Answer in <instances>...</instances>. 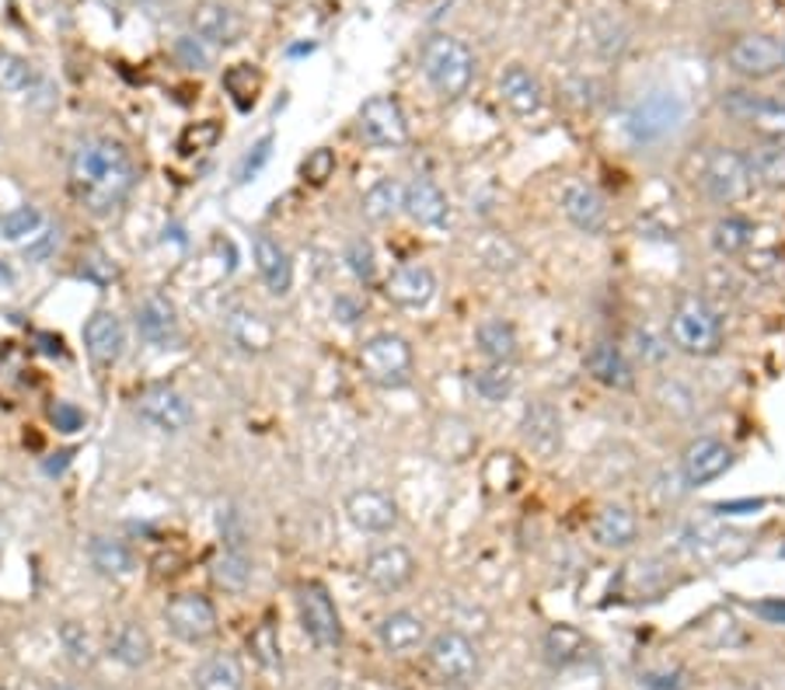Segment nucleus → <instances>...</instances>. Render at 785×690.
Here are the masks:
<instances>
[{
    "label": "nucleus",
    "instance_id": "f257e3e1",
    "mask_svg": "<svg viewBox=\"0 0 785 690\" xmlns=\"http://www.w3.org/2000/svg\"><path fill=\"white\" fill-rule=\"evenodd\" d=\"M137 165L126 147L112 140H85L70 154V189L95 217H109L134 193Z\"/></svg>",
    "mask_w": 785,
    "mask_h": 690
},
{
    "label": "nucleus",
    "instance_id": "f03ea898",
    "mask_svg": "<svg viewBox=\"0 0 785 690\" xmlns=\"http://www.w3.org/2000/svg\"><path fill=\"white\" fill-rule=\"evenodd\" d=\"M419 63H423V73L430 88L443 98V101H458L461 95H468L471 81H475L479 60L471 46L458 36L436 32L423 42L419 49Z\"/></svg>",
    "mask_w": 785,
    "mask_h": 690
},
{
    "label": "nucleus",
    "instance_id": "7ed1b4c3",
    "mask_svg": "<svg viewBox=\"0 0 785 690\" xmlns=\"http://www.w3.org/2000/svg\"><path fill=\"white\" fill-rule=\"evenodd\" d=\"M670 342H674V349H680L685 356H695V359L716 356L723 349L719 310L701 294H695V289H685L670 310Z\"/></svg>",
    "mask_w": 785,
    "mask_h": 690
},
{
    "label": "nucleus",
    "instance_id": "20e7f679",
    "mask_svg": "<svg viewBox=\"0 0 785 690\" xmlns=\"http://www.w3.org/2000/svg\"><path fill=\"white\" fill-rule=\"evenodd\" d=\"M685 101L674 91H649L625 112V137L632 147H657L685 126Z\"/></svg>",
    "mask_w": 785,
    "mask_h": 690
},
{
    "label": "nucleus",
    "instance_id": "39448f33",
    "mask_svg": "<svg viewBox=\"0 0 785 690\" xmlns=\"http://www.w3.org/2000/svg\"><path fill=\"white\" fill-rule=\"evenodd\" d=\"M719 105H723V112L737 126H744L754 140L785 144V98L754 91V88H726Z\"/></svg>",
    "mask_w": 785,
    "mask_h": 690
},
{
    "label": "nucleus",
    "instance_id": "423d86ee",
    "mask_svg": "<svg viewBox=\"0 0 785 690\" xmlns=\"http://www.w3.org/2000/svg\"><path fill=\"white\" fill-rule=\"evenodd\" d=\"M360 369L363 377L374 387L384 391H399L412 384V369H415V353L409 338L395 335V332H377L363 342L360 349Z\"/></svg>",
    "mask_w": 785,
    "mask_h": 690
},
{
    "label": "nucleus",
    "instance_id": "0eeeda50",
    "mask_svg": "<svg viewBox=\"0 0 785 690\" xmlns=\"http://www.w3.org/2000/svg\"><path fill=\"white\" fill-rule=\"evenodd\" d=\"M698 181H701V193L709 196L716 206H733L750 196V175L744 165V154L733 150V147H709L701 157V168H698Z\"/></svg>",
    "mask_w": 785,
    "mask_h": 690
},
{
    "label": "nucleus",
    "instance_id": "6e6552de",
    "mask_svg": "<svg viewBox=\"0 0 785 690\" xmlns=\"http://www.w3.org/2000/svg\"><path fill=\"white\" fill-rule=\"evenodd\" d=\"M726 67L740 81H768L778 70H785L782 60V39L772 32H740L726 46Z\"/></svg>",
    "mask_w": 785,
    "mask_h": 690
},
{
    "label": "nucleus",
    "instance_id": "1a4fd4ad",
    "mask_svg": "<svg viewBox=\"0 0 785 690\" xmlns=\"http://www.w3.org/2000/svg\"><path fill=\"white\" fill-rule=\"evenodd\" d=\"M426 662H430V670L440 683H454V687L471 683L482 670L475 642H471L468 634H461L458 628L433 634L430 645H426Z\"/></svg>",
    "mask_w": 785,
    "mask_h": 690
},
{
    "label": "nucleus",
    "instance_id": "9d476101",
    "mask_svg": "<svg viewBox=\"0 0 785 690\" xmlns=\"http://www.w3.org/2000/svg\"><path fill=\"white\" fill-rule=\"evenodd\" d=\"M297 618L314 649L332 652L343 645V618H338V610L322 582H301L297 586Z\"/></svg>",
    "mask_w": 785,
    "mask_h": 690
},
{
    "label": "nucleus",
    "instance_id": "9b49d317",
    "mask_svg": "<svg viewBox=\"0 0 785 690\" xmlns=\"http://www.w3.org/2000/svg\"><path fill=\"white\" fill-rule=\"evenodd\" d=\"M356 132L366 147L377 150H399L409 144V119L402 112L399 98L391 95H374L360 105L356 116Z\"/></svg>",
    "mask_w": 785,
    "mask_h": 690
},
{
    "label": "nucleus",
    "instance_id": "f8f14e48",
    "mask_svg": "<svg viewBox=\"0 0 785 690\" xmlns=\"http://www.w3.org/2000/svg\"><path fill=\"white\" fill-rule=\"evenodd\" d=\"M165 628L186 645H203L217 634V607L203 593H175L165 603Z\"/></svg>",
    "mask_w": 785,
    "mask_h": 690
},
{
    "label": "nucleus",
    "instance_id": "ddd939ff",
    "mask_svg": "<svg viewBox=\"0 0 785 690\" xmlns=\"http://www.w3.org/2000/svg\"><path fill=\"white\" fill-rule=\"evenodd\" d=\"M729 467H733V450L716 436H698L685 446L677 471H680L685 489H705V485L719 482Z\"/></svg>",
    "mask_w": 785,
    "mask_h": 690
},
{
    "label": "nucleus",
    "instance_id": "4468645a",
    "mask_svg": "<svg viewBox=\"0 0 785 690\" xmlns=\"http://www.w3.org/2000/svg\"><path fill=\"white\" fill-rule=\"evenodd\" d=\"M137 415L147 422V426L161 430V433H181L193 426V405L189 397L168 387V384H154L147 391H140L137 397Z\"/></svg>",
    "mask_w": 785,
    "mask_h": 690
},
{
    "label": "nucleus",
    "instance_id": "2eb2a0df",
    "mask_svg": "<svg viewBox=\"0 0 785 690\" xmlns=\"http://www.w3.org/2000/svg\"><path fill=\"white\" fill-rule=\"evenodd\" d=\"M520 436H523V446H528L534 457L552 461L559 450H562V440H566L559 408L548 402V397H534V402L523 408Z\"/></svg>",
    "mask_w": 785,
    "mask_h": 690
},
{
    "label": "nucleus",
    "instance_id": "dca6fc26",
    "mask_svg": "<svg viewBox=\"0 0 785 690\" xmlns=\"http://www.w3.org/2000/svg\"><path fill=\"white\" fill-rule=\"evenodd\" d=\"M415 554L405 548V544H381L366 554L363 562V575L371 582L374 590L381 593H399L405 590L409 582L415 579Z\"/></svg>",
    "mask_w": 785,
    "mask_h": 690
},
{
    "label": "nucleus",
    "instance_id": "f3484780",
    "mask_svg": "<svg viewBox=\"0 0 785 690\" xmlns=\"http://www.w3.org/2000/svg\"><path fill=\"white\" fill-rule=\"evenodd\" d=\"M346 520L363 534H391L399 526V502L381 489H356L346 495Z\"/></svg>",
    "mask_w": 785,
    "mask_h": 690
},
{
    "label": "nucleus",
    "instance_id": "a211bd4d",
    "mask_svg": "<svg viewBox=\"0 0 785 690\" xmlns=\"http://www.w3.org/2000/svg\"><path fill=\"white\" fill-rule=\"evenodd\" d=\"M384 294L391 304H399V307H426L436 294V276L430 265L423 262H402L395 265V269L387 273L384 279Z\"/></svg>",
    "mask_w": 785,
    "mask_h": 690
},
{
    "label": "nucleus",
    "instance_id": "6ab92c4d",
    "mask_svg": "<svg viewBox=\"0 0 785 690\" xmlns=\"http://www.w3.org/2000/svg\"><path fill=\"white\" fill-rule=\"evenodd\" d=\"M559 206H562V217L583 234H600L608 227V199L600 196L590 181H569L562 196H559Z\"/></svg>",
    "mask_w": 785,
    "mask_h": 690
},
{
    "label": "nucleus",
    "instance_id": "aec40b11",
    "mask_svg": "<svg viewBox=\"0 0 785 690\" xmlns=\"http://www.w3.org/2000/svg\"><path fill=\"white\" fill-rule=\"evenodd\" d=\"M495 91H500V101L517 119H531L544 109V88L538 81V73L531 67H523V63H510L500 73V85H495Z\"/></svg>",
    "mask_w": 785,
    "mask_h": 690
},
{
    "label": "nucleus",
    "instance_id": "412c9836",
    "mask_svg": "<svg viewBox=\"0 0 785 690\" xmlns=\"http://www.w3.org/2000/svg\"><path fill=\"white\" fill-rule=\"evenodd\" d=\"M402 214H409L419 227H448L451 224V203L433 178H412L402 193Z\"/></svg>",
    "mask_w": 785,
    "mask_h": 690
},
{
    "label": "nucleus",
    "instance_id": "4be33fe9",
    "mask_svg": "<svg viewBox=\"0 0 785 690\" xmlns=\"http://www.w3.org/2000/svg\"><path fill=\"white\" fill-rule=\"evenodd\" d=\"M587 374L608 391H632L636 387V366L625 356L621 345L600 338L587 349Z\"/></svg>",
    "mask_w": 785,
    "mask_h": 690
},
{
    "label": "nucleus",
    "instance_id": "5701e85b",
    "mask_svg": "<svg viewBox=\"0 0 785 690\" xmlns=\"http://www.w3.org/2000/svg\"><path fill=\"white\" fill-rule=\"evenodd\" d=\"M639 538V516L621 506V502H608L590 516V541L605 551H625L632 548Z\"/></svg>",
    "mask_w": 785,
    "mask_h": 690
},
{
    "label": "nucleus",
    "instance_id": "b1692460",
    "mask_svg": "<svg viewBox=\"0 0 785 690\" xmlns=\"http://www.w3.org/2000/svg\"><path fill=\"white\" fill-rule=\"evenodd\" d=\"M189 29L196 39L209 46H230L242 36V18L227 4H220V0H196L189 8Z\"/></svg>",
    "mask_w": 785,
    "mask_h": 690
},
{
    "label": "nucleus",
    "instance_id": "393cba45",
    "mask_svg": "<svg viewBox=\"0 0 785 690\" xmlns=\"http://www.w3.org/2000/svg\"><path fill=\"white\" fill-rule=\"evenodd\" d=\"M377 642L387 655H412L426 645V621L415 610H391L377 624Z\"/></svg>",
    "mask_w": 785,
    "mask_h": 690
},
{
    "label": "nucleus",
    "instance_id": "a878e982",
    "mask_svg": "<svg viewBox=\"0 0 785 690\" xmlns=\"http://www.w3.org/2000/svg\"><path fill=\"white\" fill-rule=\"evenodd\" d=\"M224 328H227V338L238 345L242 353H269L276 342L273 322L252 307H230L224 317Z\"/></svg>",
    "mask_w": 785,
    "mask_h": 690
},
{
    "label": "nucleus",
    "instance_id": "bb28decb",
    "mask_svg": "<svg viewBox=\"0 0 785 690\" xmlns=\"http://www.w3.org/2000/svg\"><path fill=\"white\" fill-rule=\"evenodd\" d=\"M255 269L273 297H286L294 286V262L269 234H255Z\"/></svg>",
    "mask_w": 785,
    "mask_h": 690
},
{
    "label": "nucleus",
    "instance_id": "cd10ccee",
    "mask_svg": "<svg viewBox=\"0 0 785 690\" xmlns=\"http://www.w3.org/2000/svg\"><path fill=\"white\" fill-rule=\"evenodd\" d=\"M126 328L112 310H95L85 325V349L98 366H112L122 356Z\"/></svg>",
    "mask_w": 785,
    "mask_h": 690
},
{
    "label": "nucleus",
    "instance_id": "c85d7f7f",
    "mask_svg": "<svg viewBox=\"0 0 785 690\" xmlns=\"http://www.w3.org/2000/svg\"><path fill=\"white\" fill-rule=\"evenodd\" d=\"M105 652H109L119 667L126 670H140L147 667V662L154 659V642H150V634L144 624L137 621H122L112 634H109V645H105Z\"/></svg>",
    "mask_w": 785,
    "mask_h": 690
},
{
    "label": "nucleus",
    "instance_id": "c756f323",
    "mask_svg": "<svg viewBox=\"0 0 785 690\" xmlns=\"http://www.w3.org/2000/svg\"><path fill=\"white\" fill-rule=\"evenodd\" d=\"M744 154V165L750 175V185L757 189H785V144H762L757 140L750 150Z\"/></svg>",
    "mask_w": 785,
    "mask_h": 690
},
{
    "label": "nucleus",
    "instance_id": "7c9ffc66",
    "mask_svg": "<svg viewBox=\"0 0 785 690\" xmlns=\"http://www.w3.org/2000/svg\"><path fill=\"white\" fill-rule=\"evenodd\" d=\"M475 345L489 363H510L513 366V359L520 353L517 328L510 322H503V317H482L479 328H475Z\"/></svg>",
    "mask_w": 785,
    "mask_h": 690
},
{
    "label": "nucleus",
    "instance_id": "2f4dec72",
    "mask_svg": "<svg viewBox=\"0 0 785 690\" xmlns=\"http://www.w3.org/2000/svg\"><path fill=\"white\" fill-rule=\"evenodd\" d=\"M193 687L196 690H245V670L230 652H214L193 670Z\"/></svg>",
    "mask_w": 785,
    "mask_h": 690
},
{
    "label": "nucleus",
    "instance_id": "473e14b6",
    "mask_svg": "<svg viewBox=\"0 0 785 690\" xmlns=\"http://www.w3.org/2000/svg\"><path fill=\"white\" fill-rule=\"evenodd\" d=\"M137 332L150 345H171L178 338V317L165 297H147L137 307Z\"/></svg>",
    "mask_w": 785,
    "mask_h": 690
},
{
    "label": "nucleus",
    "instance_id": "72a5a7b5",
    "mask_svg": "<svg viewBox=\"0 0 785 690\" xmlns=\"http://www.w3.org/2000/svg\"><path fill=\"white\" fill-rule=\"evenodd\" d=\"M587 649H590L587 634L572 624H552L541 639V652L552 667H572V662H580L587 655Z\"/></svg>",
    "mask_w": 785,
    "mask_h": 690
},
{
    "label": "nucleus",
    "instance_id": "f704fd0d",
    "mask_svg": "<svg viewBox=\"0 0 785 690\" xmlns=\"http://www.w3.org/2000/svg\"><path fill=\"white\" fill-rule=\"evenodd\" d=\"M402 193H405V185H402L399 178H381V181H374L371 189L363 193L360 214L371 220V224L395 220V217L402 214Z\"/></svg>",
    "mask_w": 785,
    "mask_h": 690
},
{
    "label": "nucleus",
    "instance_id": "c9c22d12",
    "mask_svg": "<svg viewBox=\"0 0 785 690\" xmlns=\"http://www.w3.org/2000/svg\"><path fill=\"white\" fill-rule=\"evenodd\" d=\"M209 575H214V582H217L220 590H227V593L248 590V582H252V559H248V551L238 548V544H224V551L217 554L214 562H209Z\"/></svg>",
    "mask_w": 785,
    "mask_h": 690
},
{
    "label": "nucleus",
    "instance_id": "e433bc0d",
    "mask_svg": "<svg viewBox=\"0 0 785 690\" xmlns=\"http://www.w3.org/2000/svg\"><path fill=\"white\" fill-rule=\"evenodd\" d=\"M88 559H91L95 572L105 575V579H122V575H129L137 569L134 551H129V544L119 541V538H91Z\"/></svg>",
    "mask_w": 785,
    "mask_h": 690
},
{
    "label": "nucleus",
    "instance_id": "4c0bfd02",
    "mask_svg": "<svg viewBox=\"0 0 785 690\" xmlns=\"http://www.w3.org/2000/svg\"><path fill=\"white\" fill-rule=\"evenodd\" d=\"M754 245V224L747 217L737 214H726L713 224V248L726 258L733 255H744Z\"/></svg>",
    "mask_w": 785,
    "mask_h": 690
},
{
    "label": "nucleus",
    "instance_id": "58836bf2",
    "mask_svg": "<svg viewBox=\"0 0 785 690\" xmlns=\"http://www.w3.org/2000/svg\"><path fill=\"white\" fill-rule=\"evenodd\" d=\"M471 387L485 405H500L513 394V369L510 363H485L482 369L471 374Z\"/></svg>",
    "mask_w": 785,
    "mask_h": 690
},
{
    "label": "nucleus",
    "instance_id": "ea45409f",
    "mask_svg": "<svg viewBox=\"0 0 785 690\" xmlns=\"http://www.w3.org/2000/svg\"><path fill=\"white\" fill-rule=\"evenodd\" d=\"M57 639H60L63 655L73 662L77 670H91V667H95L98 645H95L91 631H88L81 621H63V624H60V631H57Z\"/></svg>",
    "mask_w": 785,
    "mask_h": 690
},
{
    "label": "nucleus",
    "instance_id": "a19ab883",
    "mask_svg": "<svg viewBox=\"0 0 785 690\" xmlns=\"http://www.w3.org/2000/svg\"><path fill=\"white\" fill-rule=\"evenodd\" d=\"M224 137V126L217 119H203V122H193L178 132V154L181 157H196V154H206V150H214Z\"/></svg>",
    "mask_w": 785,
    "mask_h": 690
},
{
    "label": "nucleus",
    "instance_id": "79ce46f5",
    "mask_svg": "<svg viewBox=\"0 0 785 690\" xmlns=\"http://www.w3.org/2000/svg\"><path fill=\"white\" fill-rule=\"evenodd\" d=\"M224 88H227V95L234 98L238 109H252L255 98H258V88H262V77L252 63H234L224 73Z\"/></svg>",
    "mask_w": 785,
    "mask_h": 690
},
{
    "label": "nucleus",
    "instance_id": "37998d69",
    "mask_svg": "<svg viewBox=\"0 0 785 690\" xmlns=\"http://www.w3.org/2000/svg\"><path fill=\"white\" fill-rule=\"evenodd\" d=\"M42 227V214L36 206H14L0 217V237L4 241H32Z\"/></svg>",
    "mask_w": 785,
    "mask_h": 690
},
{
    "label": "nucleus",
    "instance_id": "c03bdc74",
    "mask_svg": "<svg viewBox=\"0 0 785 690\" xmlns=\"http://www.w3.org/2000/svg\"><path fill=\"white\" fill-rule=\"evenodd\" d=\"M32 81H36V70L29 60L11 57V52H0V88L24 91V88H32Z\"/></svg>",
    "mask_w": 785,
    "mask_h": 690
},
{
    "label": "nucleus",
    "instance_id": "a18cd8bd",
    "mask_svg": "<svg viewBox=\"0 0 785 690\" xmlns=\"http://www.w3.org/2000/svg\"><path fill=\"white\" fill-rule=\"evenodd\" d=\"M479 258H482V265H489V269L503 273V269H513V265L520 262V252L507 241V237H485L482 248H479Z\"/></svg>",
    "mask_w": 785,
    "mask_h": 690
},
{
    "label": "nucleus",
    "instance_id": "49530a36",
    "mask_svg": "<svg viewBox=\"0 0 785 690\" xmlns=\"http://www.w3.org/2000/svg\"><path fill=\"white\" fill-rule=\"evenodd\" d=\"M657 402L670 412V415H691L695 412V394L680 384V381H660L657 384Z\"/></svg>",
    "mask_w": 785,
    "mask_h": 690
},
{
    "label": "nucleus",
    "instance_id": "de8ad7c7",
    "mask_svg": "<svg viewBox=\"0 0 785 690\" xmlns=\"http://www.w3.org/2000/svg\"><path fill=\"white\" fill-rule=\"evenodd\" d=\"M593 42H597V49L605 52V57H618V52L625 49V42H628V32L621 29V21L618 18H597L593 21Z\"/></svg>",
    "mask_w": 785,
    "mask_h": 690
},
{
    "label": "nucleus",
    "instance_id": "09e8293b",
    "mask_svg": "<svg viewBox=\"0 0 785 690\" xmlns=\"http://www.w3.org/2000/svg\"><path fill=\"white\" fill-rule=\"evenodd\" d=\"M346 265H350V273L360 279V283H371L377 276V258H374V248L363 241H350L346 248Z\"/></svg>",
    "mask_w": 785,
    "mask_h": 690
},
{
    "label": "nucleus",
    "instance_id": "8fccbe9b",
    "mask_svg": "<svg viewBox=\"0 0 785 690\" xmlns=\"http://www.w3.org/2000/svg\"><path fill=\"white\" fill-rule=\"evenodd\" d=\"M301 175H304V181H311V185H325L332 175H335V154L332 150H311L307 154V161L301 165Z\"/></svg>",
    "mask_w": 785,
    "mask_h": 690
},
{
    "label": "nucleus",
    "instance_id": "3c124183",
    "mask_svg": "<svg viewBox=\"0 0 785 690\" xmlns=\"http://www.w3.org/2000/svg\"><path fill=\"white\" fill-rule=\"evenodd\" d=\"M49 422H52V426H57L60 433L70 436V433H81V430H85L88 415L77 408V405H70V402H57V405L49 408Z\"/></svg>",
    "mask_w": 785,
    "mask_h": 690
},
{
    "label": "nucleus",
    "instance_id": "603ef678",
    "mask_svg": "<svg viewBox=\"0 0 785 690\" xmlns=\"http://www.w3.org/2000/svg\"><path fill=\"white\" fill-rule=\"evenodd\" d=\"M175 57L186 63L189 70H206L209 67V52H206L203 39H196V36H181L175 42Z\"/></svg>",
    "mask_w": 785,
    "mask_h": 690
},
{
    "label": "nucleus",
    "instance_id": "864d4df0",
    "mask_svg": "<svg viewBox=\"0 0 785 690\" xmlns=\"http://www.w3.org/2000/svg\"><path fill=\"white\" fill-rule=\"evenodd\" d=\"M269 157H273V137H262L255 147H252V154L245 157V161H242V171H238V178L242 181H252L262 168H266V161H269Z\"/></svg>",
    "mask_w": 785,
    "mask_h": 690
},
{
    "label": "nucleus",
    "instance_id": "5fc2aeb1",
    "mask_svg": "<svg viewBox=\"0 0 785 690\" xmlns=\"http://www.w3.org/2000/svg\"><path fill=\"white\" fill-rule=\"evenodd\" d=\"M636 353H639L646 363H660V359L670 353V345H667V338H660V335L636 332Z\"/></svg>",
    "mask_w": 785,
    "mask_h": 690
},
{
    "label": "nucleus",
    "instance_id": "6e6d98bb",
    "mask_svg": "<svg viewBox=\"0 0 785 690\" xmlns=\"http://www.w3.org/2000/svg\"><path fill=\"white\" fill-rule=\"evenodd\" d=\"M688 680L680 670H652L642 677V690H685Z\"/></svg>",
    "mask_w": 785,
    "mask_h": 690
},
{
    "label": "nucleus",
    "instance_id": "4d7b16f0",
    "mask_svg": "<svg viewBox=\"0 0 785 690\" xmlns=\"http://www.w3.org/2000/svg\"><path fill=\"white\" fill-rule=\"evenodd\" d=\"M60 245V230H39L29 245H24V258H32V262H42L49 258L52 252H57Z\"/></svg>",
    "mask_w": 785,
    "mask_h": 690
},
{
    "label": "nucleus",
    "instance_id": "13d9d810",
    "mask_svg": "<svg viewBox=\"0 0 785 690\" xmlns=\"http://www.w3.org/2000/svg\"><path fill=\"white\" fill-rule=\"evenodd\" d=\"M754 614L762 618L765 624H778V628H785V600L782 597H768V600H757L754 607Z\"/></svg>",
    "mask_w": 785,
    "mask_h": 690
},
{
    "label": "nucleus",
    "instance_id": "bf43d9fd",
    "mask_svg": "<svg viewBox=\"0 0 785 690\" xmlns=\"http://www.w3.org/2000/svg\"><path fill=\"white\" fill-rule=\"evenodd\" d=\"M252 649H262L258 659L266 662V667H276V662H279V655H273V652H279V645L273 642V628L269 624L262 628L258 634H252Z\"/></svg>",
    "mask_w": 785,
    "mask_h": 690
},
{
    "label": "nucleus",
    "instance_id": "052dcab7",
    "mask_svg": "<svg viewBox=\"0 0 785 690\" xmlns=\"http://www.w3.org/2000/svg\"><path fill=\"white\" fill-rule=\"evenodd\" d=\"M335 317H338L343 325H353L356 317H360V307H356L350 297H338V300H335Z\"/></svg>",
    "mask_w": 785,
    "mask_h": 690
},
{
    "label": "nucleus",
    "instance_id": "680f3d73",
    "mask_svg": "<svg viewBox=\"0 0 785 690\" xmlns=\"http://www.w3.org/2000/svg\"><path fill=\"white\" fill-rule=\"evenodd\" d=\"M70 457H73L70 450H63V454H57V461H46V474H60L70 464Z\"/></svg>",
    "mask_w": 785,
    "mask_h": 690
},
{
    "label": "nucleus",
    "instance_id": "e2e57ef3",
    "mask_svg": "<svg viewBox=\"0 0 785 690\" xmlns=\"http://www.w3.org/2000/svg\"><path fill=\"white\" fill-rule=\"evenodd\" d=\"M314 690H353V687H350L346 680H338V677H328V680H322Z\"/></svg>",
    "mask_w": 785,
    "mask_h": 690
},
{
    "label": "nucleus",
    "instance_id": "0e129e2a",
    "mask_svg": "<svg viewBox=\"0 0 785 690\" xmlns=\"http://www.w3.org/2000/svg\"><path fill=\"white\" fill-rule=\"evenodd\" d=\"M46 690H77V687L73 683H49Z\"/></svg>",
    "mask_w": 785,
    "mask_h": 690
},
{
    "label": "nucleus",
    "instance_id": "69168bd1",
    "mask_svg": "<svg viewBox=\"0 0 785 690\" xmlns=\"http://www.w3.org/2000/svg\"><path fill=\"white\" fill-rule=\"evenodd\" d=\"M782 60H785V39H782Z\"/></svg>",
    "mask_w": 785,
    "mask_h": 690
}]
</instances>
